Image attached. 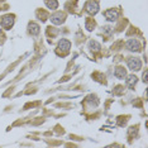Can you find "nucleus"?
<instances>
[{
  "label": "nucleus",
  "instance_id": "f257e3e1",
  "mask_svg": "<svg viewBox=\"0 0 148 148\" xmlns=\"http://www.w3.org/2000/svg\"><path fill=\"white\" fill-rule=\"evenodd\" d=\"M14 21H15L14 15H4V16H1V19H0V24H1L3 28L10 29L13 27V24H14Z\"/></svg>",
  "mask_w": 148,
  "mask_h": 148
},
{
  "label": "nucleus",
  "instance_id": "f03ea898",
  "mask_svg": "<svg viewBox=\"0 0 148 148\" xmlns=\"http://www.w3.org/2000/svg\"><path fill=\"white\" fill-rule=\"evenodd\" d=\"M85 8L87 13H90V14H96L97 12H99V3H97V0H90V1H87L85 4Z\"/></svg>",
  "mask_w": 148,
  "mask_h": 148
},
{
  "label": "nucleus",
  "instance_id": "7ed1b4c3",
  "mask_svg": "<svg viewBox=\"0 0 148 148\" xmlns=\"http://www.w3.org/2000/svg\"><path fill=\"white\" fill-rule=\"evenodd\" d=\"M128 67H129L130 70H133V71H138V70H140V67H142V62H140L139 58L130 57V58L128 60Z\"/></svg>",
  "mask_w": 148,
  "mask_h": 148
},
{
  "label": "nucleus",
  "instance_id": "20e7f679",
  "mask_svg": "<svg viewBox=\"0 0 148 148\" xmlns=\"http://www.w3.org/2000/svg\"><path fill=\"white\" fill-rule=\"evenodd\" d=\"M70 47H71V43H70V41H67V39H61V41L58 42V46H57V48H58L60 52L67 53V52L70 51Z\"/></svg>",
  "mask_w": 148,
  "mask_h": 148
},
{
  "label": "nucleus",
  "instance_id": "39448f33",
  "mask_svg": "<svg viewBox=\"0 0 148 148\" xmlns=\"http://www.w3.org/2000/svg\"><path fill=\"white\" fill-rule=\"evenodd\" d=\"M127 48L132 52H138L140 49V43L137 39H129L127 42Z\"/></svg>",
  "mask_w": 148,
  "mask_h": 148
},
{
  "label": "nucleus",
  "instance_id": "423d86ee",
  "mask_svg": "<svg viewBox=\"0 0 148 148\" xmlns=\"http://www.w3.org/2000/svg\"><path fill=\"white\" fill-rule=\"evenodd\" d=\"M104 16H105L108 21L115 22L118 19V16H119V13H118L116 9H110V10H106L105 13H104Z\"/></svg>",
  "mask_w": 148,
  "mask_h": 148
},
{
  "label": "nucleus",
  "instance_id": "0eeeda50",
  "mask_svg": "<svg viewBox=\"0 0 148 148\" xmlns=\"http://www.w3.org/2000/svg\"><path fill=\"white\" fill-rule=\"evenodd\" d=\"M65 19H66V16H65V14H63V13H56V14H53V15L51 16L52 23H53V24H57V25L65 22Z\"/></svg>",
  "mask_w": 148,
  "mask_h": 148
},
{
  "label": "nucleus",
  "instance_id": "6e6552de",
  "mask_svg": "<svg viewBox=\"0 0 148 148\" xmlns=\"http://www.w3.org/2000/svg\"><path fill=\"white\" fill-rule=\"evenodd\" d=\"M114 73H115V76L118 79H125L127 77V70L123 69V67H116Z\"/></svg>",
  "mask_w": 148,
  "mask_h": 148
},
{
  "label": "nucleus",
  "instance_id": "1a4fd4ad",
  "mask_svg": "<svg viewBox=\"0 0 148 148\" xmlns=\"http://www.w3.org/2000/svg\"><path fill=\"white\" fill-rule=\"evenodd\" d=\"M28 32L31 33V34L33 36H36V34H38L39 33V27L38 24H36V23H29V25H28Z\"/></svg>",
  "mask_w": 148,
  "mask_h": 148
},
{
  "label": "nucleus",
  "instance_id": "9d476101",
  "mask_svg": "<svg viewBox=\"0 0 148 148\" xmlns=\"http://www.w3.org/2000/svg\"><path fill=\"white\" fill-rule=\"evenodd\" d=\"M136 84H137V77L134 76V75H130V76L127 79V86L129 87V89H133Z\"/></svg>",
  "mask_w": 148,
  "mask_h": 148
},
{
  "label": "nucleus",
  "instance_id": "9b49d317",
  "mask_svg": "<svg viewBox=\"0 0 148 148\" xmlns=\"http://www.w3.org/2000/svg\"><path fill=\"white\" fill-rule=\"evenodd\" d=\"M45 4L47 5V8L48 9H57V6H58V3H57V0H45Z\"/></svg>",
  "mask_w": 148,
  "mask_h": 148
},
{
  "label": "nucleus",
  "instance_id": "f8f14e48",
  "mask_svg": "<svg viewBox=\"0 0 148 148\" xmlns=\"http://www.w3.org/2000/svg\"><path fill=\"white\" fill-rule=\"evenodd\" d=\"M90 47H91L92 51H99V49H100V45H99V43H96L95 41H92L91 43H90Z\"/></svg>",
  "mask_w": 148,
  "mask_h": 148
},
{
  "label": "nucleus",
  "instance_id": "ddd939ff",
  "mask_svg": "<svg viewBox=\"0 0 148 148\" xmlns=\"http://www.w3.org/2000/svg\"><path fill=\"white\" fill-rule=\"evenodd\" d=\"M147 77H148V73L144 72V73H143V81H144V82H147V80H148Z\"/></svg>",
  "mask_w": 148,
  "mask_h": 148
}]
</instances>
